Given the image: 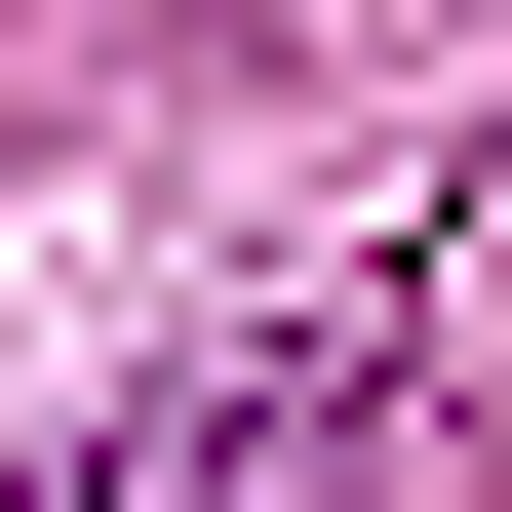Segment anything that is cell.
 I'll list each match as a JSON object with an SVG mask.
<instances>
[{
    "instance_id": "6da1fadb",
    "label": "cell",
    "mask_w": 512,
    "mask_h": 512,
    "mask_svg": "<svg viewBox=\"0 0 512 512\" xmlns=\"http://www.w3.org/2000/svg\"><path fill=\"white\" fill-rule=\"evenodd\" d=\"M237 473H276V434H119V473H79V512H237Z\"/></svg>"
}]
</instances>
